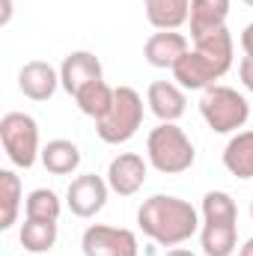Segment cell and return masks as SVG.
<instances>
[{"instance_id":"1","label":"cell","mask_w":253,"mask_h":256,"mask_svg":"<svg viewBox=\"0 0 253 256\" xmlns=\"http://www.w3.org/2000/svg\"><path fill=\"white\" fill-rule=\"evenodd\" d=\"M137 226L155 244L179 248V244L190 242L194 232H200L202 220H200V212L188 200L173 196V194H152L137 208Z\"/></svg>"},{"instance_id":"2","label":"cell","mask_w":253,"mask_h":256,"mask_svg":"<svg viewBox=\"0 0 253 256\" xmlns=\"http://www.w3.org/2000/svg\"><path fill=\"white\" fill-rule=\"evenodd\" d=\"M232 33L226 27L206 33L200 39H194V48H188V54L173 66V80L182 90H208L214 86V80H220L230 68H232Z\"/></svg>"},{"instance_id":"3","label":"cell","mask_w":253,"mask_h":256,"mask_svg":"<svg viewBox=\"0 0 253 256\" xmlns=\"http://www.w3.org/2000/svg\"><path fill=\"white\" fill-rule=\"evenodd\" d=\"M146 161L164 176H179L194 167L196 149L176 122H161L146 137Z\"/></svg>"},{"instance_id":"4","label":"cell","mask_w":253,"mask_h":256,"mask_svg":"<svg viewBox=\"0 0 253 256\" xmlns=\"http://www.w3.org/2000/svg\"><path fill=\"white\" fill-rule=\"evenodd\" d=\"M143 126V98L134 86H114V102L102 120H96V134L108 146L128 143Z\"/></svg>"},{"instance_id":"5","label":"cell","mask_w":253,"mask_h":256,"mask_svg":"<svg viewBox=\"0 0 253 256\" xmlns=\"http://www.w3.org/2000/svg\"><path fill=\"white\" fill-rule=\"evenodd\" d=\"M200 114L206 120V126L214 134H236L238 128L248 126L250 120V104L248 98L224 84H214L208 90H202L200 96Z\"/></svg>"},{"instance_id":"6","label":"cell","mask_w":253,"mask_h":256,"mask_svg":"<svg viewBox=\"0 0 253 256\" xmlns=\"http://www.w3.org/2000/svg\"><path fill=\"white\" fill-rule=\"evenodd\" d=\"M0 143H3L6 158L21 170H30L42 158L39 126H36V120L30 114H21V110L3 114V120H0Z\"/></svg>"},{"instance_id":"7","label":"cell","mask_w":253,"mask_h":256,"mask_svg":"<svg viewBox=\"0 0 253 256\" xmlns=\"http://www.w3.org/2000/svg\"><path fill=\"white\" fill-rule=\"evenodd\" d=\"M80 250L84 256H137L140 244H137V236L126 226L92 224L80 236Z\"/></svg>"},{"instance_id":"8","label":"cell","mask_w":253,"mask_h":256,"mask_svg":"<svg viewBox=\"0 0 253 256\" xmlns=\"http://www.w3.org/2000/svg\"><path fill=\"white\" fill-rule=\"evenodd\" d=\"M108 194L110 185L104 176H96V173H84L78 179H72L68 191H66V206L74 218H96L104 206H108Z\"/></svg>"},{"instance_id":"9","label":"cell","mask_w":253,"mask_h":256,"mask_svg":"<svg viewBox=\"0 0 253 256\" xmlns=\"http://www.w3.org/2000/svg\"><path fill=\"white\" fill-rule=\"evenodd\" d=\"M98 80H104V68H102V60L92 51H72V54H66L63 66H60V86L72 98H78L84 90H90Z\"/></svg>"},{"instance_id":"10","label":"cell","mask_w":253,"mask_h":256,"mask_svg":"<svg viewBox=\"0 0 253 256\" xmlns=\"http://www.w3.org/2000/svg\"><path fill=\"white\" fill-rule=\"evenodd\" d=\"M146 173H149V161H143V155L137 152H120L110 167H108V185L110 191L120 194V196H134V194L143 188L146 182Z\"/></svg>"},{"instance_id":"11","label":"cell","mask_w":253,"mask_h":256,"mask_svg":"<svg viewBox=\"0 0 253 256\" xmlns=\"http://www.w3.org/2000/svg\"><path fill=\"white\" fill-rule=\"evenodd\" d=\"M60 86V68L45 60H30L18 72V90L30 102H48Z\"/></svg>"},{"instance_id":"12","label":"cell","mask_w":253,"mask_h":256,"mask_svg":"<svg viewBox=\"0 0 253 256\" xmlns=\"http://www.w3.org/2000/svg\"><path fill=\"white\" fill-rule=\"evenodd\" d=\"M146 104L161 122H179L185 116L188 98L176 80H152L146 90Z\"/></svg>"},{"instance_id":"13","label":"cell","mask_w":253,"mask_h":256,"mask_svg":"<svg viewBox=\"0 0 253 256\" xmlns=\"http://www.w3.org/2000/svg\"><path fill=\"white\" fill-rule=\"evenodd\" d=\"M185 54H188V39L179 30H158L143 45L146 63L155 66V68H173Z\"/></svg>"},{"instance_id":"14","label":"cell","mask_w":253,"mask_h":256,"mask_svg":"<svg viewBox=\"0 0 253 256\" xmlns=\"http://www.w3.org/2000/svg\"><path fill=\"white\" fill-rule=\"evenodd\" d=\"M200 244L206 256H232L238 248V220H202Z\"/></svg>"},{"instance_id":"15","label":"cell","mask_w":253,"mask_h":256,"mask_svg":"<svg viewBox=\"0 0 253 256\" xmlns=\"http://www.w3.org/2000/svg\"><path fill=\"white\" fill-rule=\"evenodd\" d=\"M226 18H230V0H190V39L226 27Z\"/></svg>"},{"instance_id":"16","label":"cell","mask_w":253,"mask_h":256,"mask_svg":"<svg viewBox=\"0 0 253 256\" xmlns=\"http://www.w3.org/2000/svg\"><path fill=\"white\" fill-rule=\"evenodd\" d=\"M224 167L236 179H253V131H236L224 146Z\"/></svg>"},{"instance_id":"17","label":"cell","mask_w":253,"mask_h":256,"mask_svg":"<svg viewBox=\"0 0 253 256\" xmlns=\"http://www.w3.org/2000/svg\"><path fill=\"white\" fill-rule=\"evenodd\" d=\"M143 9L155 30H179L190 18V0H143Z\"/></svg>"},{"instance_id":"18","label":"cell","mask_w":253,"mask_h":256,"mask_svg":"<svg viewBox=\"0 0 253 256\" xmlns=\"http://www.w3.org/2000/svg\"><path fill=\"white\" fill-rule=\"evenodd\" d=\"M42 167L51 173V176H72L78 167H80V149L72 143V140H48L42 146Z\"/></svg>"},{"instance_id":"19","label":"cell","mask_w":253,"mask_h":256,"mask_svg":"<svg viewBox=\"0 0 253 256\" xmlns=\"http://www.w3.org/2000/svg\"><path fill=\"white\" fill-rule=\"evenodd\" d=\"M57 220H36V218H24L21 230H18V242L24 244V250L30 254H48L57 244Z\"/></svg>"},{"instance_id":"20","label":"cell","mask_w":253,"mask_h":256,"mask_svg":"<svg viewBox=\"0 0 253 256\" xmlns=\"http://www.w3.org/2000/svg\"><path fill=\"white\" fill-rule=\"evenodd\" d=\"M24 202L21 179L12 170H0V230H12Z\"/></svg>"},{"instance_id":"21","label":"cell","mask_w":253,"mask_h":256,"mask_svg":"<svg viewBox=\"0 0 253 256\" xmlns=\"http://www.w3.org/2000/svg\"><path fill=\"white\" fill-rule=\"evenodd\" d=\"M63 202L51 188H36L24 196V218H36V220H60Z\"/></svg>"},{"instance_id":"22","label":"cell","mask_w":253,"mask_h":256,"mask_svg":"<svg viewBox=\"0 0 253 256\" xmlns=\"http://www.w3.org/2000/svg\"><path fill=\"white\" fill-rule=\"evenodd\" d=\"M110 102H114V86H108L104 80L92 84L90 90H84V92L74 98V104L80 108V114H86L92 122H96V120H102V116L108 114Z\"/></svg>"},{"instance_id":"23","label":"cell","mask_w":253,"mask_h":256,"mask_svg":"<svg viewBox=\"0 0 253 256\" xmlns=\"http://www.w3.org/2000/svg\"><path fill=\"white\" fill-rule=\"evenodd\" d=\"M202 220H238L236 200L226 191H208L202 196Z\"/></svg>"},{"instance_id":"24","label":"cell","mask_w":253,"mask_h":256,"mask_svg":"<svg viewBox=\"0 0 253 256\" xmlns=\"http://www.w3.org/2000/svg\"><path fill=\"white\" fill-rule=\"evenodd\" d=\"M238 78H242L244 90L253 92V54H244V57H242V63H238Z\"/></svg>"},{"instance_id":"25","label":"cell","mask_w":253,"mask_h":256,"mask_svg":"<svg viewBox=\"0 0 253 256\" xmlns=\"http://www.w3.org/2000/svg\"><path fill=\"white\" fill-rule=\"evenodd\" d=\"M242 48H244V54H253V21L242 30Z\"/></svg>"},{"instance_id":"26","label":"cell","mask_w":253,"mask_h":256,"mask_svg":"<svg viewBox=\"0 0 253 256\" xmlns=\"http://www.w3.org/2000/svg\"><path fill=\"white\" fill-rule=\"evenodd\" d=\"M9 18H12V0H3V18H0V24L6 27V24H9Z\"/></svg>"},{"instance_id":"27","label":"cell","mask_w":253,"mask_h":256,"mask_svg":"<svg viewBox=\"0 0 253 256\" xmlns=\"http://www.w3.org/2000/svg\"><path fill=\"white\" fill-rule=\"evenodd\" d=\"M238 256H253V238H248V242L238 248Z\"/></svg>"},{"instance_id":"28","label":"cell","mask_w":253,"mask_h":256,"mask_svg":"<svg viewBox=\"0 0 253 256\" xmlns=\"http://www.w3.org/2000/svg\"><path fill=\"white\" fill-rule=\"evenodd\" d=\"M167 256H196V254L188 250V248H173V250H167Z\"/></svg>"},{"instance_id":"29","label":"cell","mask_w":253,"mask_h":256,"mask_svg":"<svg viewBox=\"0 0 253 256\" xmlns=\"http://www.w3.org/2000/svg\"><path fill=\"white\" fill-rule=\"evenodd\" d=\"M242 3H248V6H250V9H253V0H242Z\"/></svg>"},{"instance_id":"30","label":"cell","mask_w":253,"mask_h":256,"mask_svg":"<svg viewBox=\"0 0 253 256\" xmlns=\"http://www.w3.org/2000/svg\"><path fill=\"white\" fill-rule=\"evenodd\" d=\"M250 220H253V202H250Z\"/></svg>"}]
</instances>
